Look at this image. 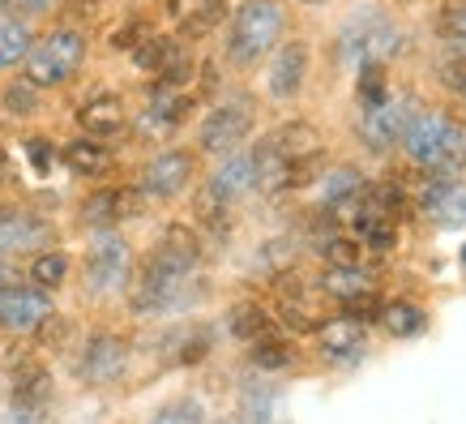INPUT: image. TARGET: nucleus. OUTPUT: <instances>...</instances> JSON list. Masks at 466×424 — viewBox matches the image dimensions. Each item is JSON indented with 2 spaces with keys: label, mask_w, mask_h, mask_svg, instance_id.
Returning <instances> with one entry per match:
<instances>
[{
  "label": "nucleus",
  "mask_w": 466,
  "mask_h": 424,
  "mask_svg": "<svg viewBox=\"0 0 466 424\" xmlns=\"http://www.w3.org/2000/svg\"><path fill=\"white\" fill-rule=\"evenodd\" d=\"M437 39L450 43V52H466V0H441Z\"/></svg>",
  "instance_id": "obj_31"
},
{
  "label": "nucleus",
  "mask_w": 466,
  "mask_h": 424,
  "mask_svg": "<svg viewBox=\"0 0 466 424\" xmlns=\"http://www.w3.org/2000/svg\"><path fill=\"white\" fill-rule=\"evenodd\" d=\"M381 322L390 326L394 339H415V335L428 330V313L420 309V305H410V300H394V305L381 309Z\"/></svg>",
  "instance_id": "obj_28"
},
{
  "label": "nucleus",
  "mask_w": 466,
  "mask_h": 424,
  "mask_svg": "<svg viewBox=\"0 0 466 424\" xmlns=\"http://www.w3.org/2000/svg\"><path fill=\"white\" fill-rule=\"evenodd\" d=\"M5 112H9V116L39 112V86H30V82L9 86V90H5Z\"/></svg>",
  "instance_id": "obj_40"
},
{
  "label": "nucleus",
  "mask_w": 466,
  "mask_h": 424,
  "mask_svg": "<svg viewBox=\"0 0 466 424\" xmlns=\"http://www.w3.org/2000/svg\"><path fill=\"white\" fill-rule=\"evenodd\" d=\"M462 266H466V249H462Z\"/></svg>",
  "instance_id": "obj_54"
},
{
  "label": "nucleus",
  "mask_w": 466,
  "mask_h": 424,
  "mask_svg": "<svg viewBox=\"0 0 466 424\" xmlns=\"http://www.w3.org/2000/svg\"><path fill=\"white\" fill-rule=\"evenodd\" d=\"M415 112H420V103L410 99V95H385L381 103L364 108V116H360V141H364L372 155L394 150V146H402V133L415 120Z\"/></svg>",
  "instance_id": "obj_5"
},
{
  "label": "nucleus",
  "mask_w": 466,
  "mask_h": 424,
  "mask_svg": "<svg viewBox=\"0 0 466 424\" xmlns=\"http://www.w3.org/2000/svg\"><path fill=\"white\" fill-rule=\"evenodd\" d=\"M253 176H257V189H261V193H279V189H291L296 168H291V163L274 150V141L266 138L253 150Z\"/></svg>",
  "instance_id": "obj_23"
},
{
  "label": "nucleus",
  "mask_w": 466,
  "mask_h": 424,
  "mask_svg": "<svg viewBox=\"0 0 466 424\" xmlns=\"http://www.w3.org/2000/svg\"><path fill=\"white\" fill-rule=\"evenodd\" d=\"M65 274H69V257L56 253V249H43V253L30 262V283H35V287H43V292L60 287V283H65Z\"/></svg>",
  "instance_id": "obj_36"
},
{
  "label": "nucleus",
  "mask_w": 466,
  "mask_h": 424,
  "mask_svg": "<svg viewBox=\"0 0 466 424\" xmlns=\"http://www.w3.org/2000/svg\"><path fill=\"white\" fill-rule=\"evenodd\" d=\"M65 163H69L77 176H103V171L112 168V150L99 146L95 138H77L65 146Z\"/></svg>",
  "instance_id": "obj_27"
},
{
  "label": "nucleus",
  "mask_w": 466,
  "mask_h": 424,
  "mask_svg": "<svg viewBox=\"0 0 466 424\" xmlns=\"http://www.w3.org/2000/svg\"><path fill=\"white\" fill-rule=\"evenodd\" d=\"M342 317H351V322H360V326L377 322V317H381V300L372 296V292H364V296H355L342 305Z\"/></svg>",
  "instance_id": "obj_43"
},
{
  "label": "nucleus",
  "mask_w": 466,
  "mask_h": 424,
  "mask_svg": "<svg viewBox=\"0 0 466 424\" xmlns=\"http://www.w3.org/2000/svg\"><path fill=\"white\" fill-rule=\"evenodd\" d=\"M321 198H325V206H329V211H355V206H360V198H364V176H360L355 168L329 171V176H325Z\"/></svg>",
  "instance_id": "obj_25"
},
{
  "label": "nucleus",
  "mask_w": 466,
  "mask_h": 424,
  "mask_svg": "<svg viewBox=\"0 0 466 424\" xmlns=\"http://www.w3.org/2000/svg\"><path fill=\"white\" fill-rule=\"evenodd\" d=\"M304 5H321V0H304Z\"/></svg>",
  "instance_id": "obj_53"
},
{
  "label": "nucleus",
  "mask_w": 466,
  "mask_h": 424,
  "mask_svg": "<svg viewBox=\"0 0 466 424\" xmlns=\"http://www.w3.org/2000/svg\"><path fill=\"white\" fill-rule=\"evenodd\" d=\"M77 125H82L86 138H116L120 129H125V103L120 95H95L90 103H82V112H77Z\"/></svg>",
  "instance_id": "obj_19"
},
{
  "label": "nucleus",
  "mask_w": 466,
  "mask_h": 424,
  "mask_svg": "<svg viewBox=\"0 0 466 424\" xmlns=\"http://www.w3.org/2000/svg\"><path fill=\"white\" fill-rule=\"evenodd\" d=\"M47 313H52V300H47L43 287H22V283H14V287L0 292V326H5V330H35Z\"/></svg>",
  "instance_id": "obj_14"
},
{
  "label": "nucleus",
  "mask_w": 466,
  "mask_h": 424,
  "mask_svg": "<svg viewBox=\"0 0 466 424\" xmlns=\"http://www.w3.org/2000/svg\"><path fill=\"white\" fill-rule=\"evenodd\" d=\"M26 155H30V163H35L39 171L52 168V146H47L43 138H30V141H26Z\"/></svg>",
  "instance_id": "obj_48"
},
{
  "label": "nucleus",
  "mask_w": 466,
  "mask_h": 424,
  "mask_svg": "<svg viewBox=\"0 0 466 424\" xmlns=\"http://www.w3.org/2000/svg\"><path fill=\"white\" fill-rule=\"evenodd\" d=\"M218 424H244V420H218Z\"/></svg>",
  "instance_id": "obj_52"
},
{
  "label": "nucleus",
  "mask_w": 466,
  "mask_h": 424,
  "mask_svg": "<svg viewBox=\"0 0 466 424\" xmlns=\"http://www.w3.org/2000/svg\"><path fill=\"white\" fill-rule=\"evenodd\" d=\"M317 343L329 360H360L364 356V326L351 317H334V322L317 326Z\"/></svg>",
  "instance_id": "obj_21"
},
{
  "label": "nucleus",
  "mask_w": 466,
  "mask_h": 424,
  "mask_svg": "<svg viewBox=\"0 0 466 424\" xmlns=\"http://www.w3.org/2000/svg\"><path fill=\"white\" fill-rule=\"evenodd\" d=\"M317 253H321L329 266H360V262H364V244L347 241V236H329V241H321Z\"/></svg>",
  "instance_id": "obj_38"
},
{
  "label": "nucleus",
  "mask_w": 466,
  "mask_h": 424,
  "mask_svg": "<svg viewBox=\"0 0 466 424\" xmlns=\"http://www.w3.org/2000/svg\"><path fill=\"white\" fill-rule=\"evenodd\" d=\"M73 335H77L73 317H60V313H47V317L35 326V339H39L43 352H69Z\"/></svg>",
  "instance_id": "obj_35"
},
{
  "label": "nucleus",
  "mask_w": 466,
  "mask_h": 424,
  "mask_svg": "<svg viewBox=\"0 0 466 424\" xmlns=\"http://www.w3.org/2000/svg\"><path fill=\"white\" fill-rule=\"evenodd\" d=\"M355 241L364 244V249H372V253H385V249H394L398 244V219H390V214L372 211V206H355Z\"/></svg>",
  "instance_id": "obj_22"
},
{
  "label": "nucleus",
  "mask_w": 466,
  "mask_h": 424,
  "mask_svg": "<svg viewBox=\"0 0 466 424\" xmlns=\"http://www.w3.org/2000/svg\"><path fill=\"white\" fill-rule=\"evenodd\" d=\"M193 181V155H184V150H163L146 163L142 171V193L146 198H176L184 193Z\"/></svg>",
  "instance_id": "obj_13"
},
{
  "label": "nucleus",
  "mask_w": 466,
  "mask_h": 424,
  "mask_svg": "<svg viewBox=\"0 0 466 424\" xmlns=\"http://www.w3.org/2000/svg\"><path fill=\"white\" fill-rule=\"evenodd\" d=\"M390 95L385 86V65H360V108H372Z\"/></svg>",
  "instance_id": "obj_39"
},
{
  "label": "nucleus",
  "mask_w": 466,
  "mask_h": 424,
  "mask_svg": "<svg viewBox=\"0 0 466 424\" xmlns=\"http://www.w3.org/2000/svg\"><path fill=\"white\" fill-rule=\"evenodd\" d=\"M155 262H163L167 270H176V274H193V270L201 266V241H198V232L193 227H184V223H171L163 236H158L155 244Z\"/></svg>",
  "instance_id": "obj_16"
},
{
  "label": "nucleus",
  "mask_w": 466,
  "mask_h": 424,
  "mask_svg": "<svg viewBox=\"0 0 466 424\" xmlns=\"http://www.w3.org/2000/svg\"><path fill=\"white\" fill-rule=\"evenodd\" d=\"M248 360H253L257 368H269V373H279V368L296 365V347H291L287 339H279V335H266V339H257V343H253Z\"/></svg>",
  "instance_id": "obj_34"
},
{
  "label": "nucleus",
  "mask_w": 466,
  "mask_h": 424,
  "mask_svg": "<svg viewBox=\"0 0 466 424\" xmlns=\"http://www.w3.org/2000/svg\"><path fill=\"white\" fill-rule=\"evenodd\" d=\"M82 60H86V39H82V30H73V26H60L52 30V35H43L39 43H30V52H26V82L30 86H60V82H69L73 73L82 69Z\"/></svg>",
  "instance_id": "obj_4"
},
{
  "label": "nucleus",
  "mask_w": 466,
  "mask_h": 424,
  "mask_svg": "<svg viewBox=\"0 0 466 424\" xmlns=\"http://www.w3.org/2000/svg\"><path fill=\"white\" fill-rule=\"evenodd\" d=\"M150 424H206V411H201L198 398H171L155 411Z\"/></svg>",
  "instance_id": "obj_37"
},
{
  "label": "nucleus",
  "mask_w": 466,
  "mask_h": 424,
  "mask_svg": "<svg viewBox=\"0 0 466 424\" xmlns=\"http://www.w3.org/2000/svg\"><path fill=\"white\" fill-rule=\"evenodd\" d=\"M5 424H43V408H30V403H14Z\"/></svg>",
  "instance_id": "obj_47"
},
{
  "label": "nucleus",
  "mask_w": 466,
  "mask_h": 424,
  "mask_svg": "<svg viewBox=\"0 0 466 424\" xmlns=\"http://www.w3.org/2000/svg\"><path fill=\"white\" fill-rule=\"evenodd\" d=\"M150 39V26L146 22H128L125 30H116V47H125V52H133V47H142V43Z\"/></svg>",
  "instance_id": "obj_44"
},
{
  "label": "nucleus",
  "mask_w": 466,
  "mask_h": 424,
  "mask_svg": "<svg viewBox=\"0 0 466 424\" xmlns=\"http://www.w3.org/2000/svg\"><path fill=\"white\" fill-rule=\"evenodd\" d=\"M441 82L450 86L453 95H462L466 99V52H450V57L441 60Z\"/></svg>",
  "instance_id": "obj_41"
},
{
  "label": "nucleus",
  "mask_w": 466,
  "mask_h": 424,
  "mask_svg": "<svg viewBox=\"0 0 466 424\" xmlns=\"http://www.w3.org/2000/svg\"><path fill=\"white\" fill-rule=\"evenodd\" d=\"M52 398V373L39 360H22L14 368V403H30V408H47Z\"/></svg>",
  "instance_id": "obj_24"
},
{
  "label": "nucleus",
  "mask_w": 466,
  "mask_h": 424,
  "mask_svg": "<svg viewBox=\"0 0 466 424\" xmlns=\"http://www.w3.org/2000/svg\"><path fill=\"white\" fill-rule=\"evenodd\" d=\"M56 232L47 219L26 211H0V253L14 257V253H43L52 249Z\"/></svg>",
  "instance_id": "obj_10"
},
{
  "label": "nucleus",
  "mask_w": 466,
  "mask_h": 424,
  "mask_svg": "<svg viewBox=\"0 0 466 424\" xmlns=\"http://www.w3.org/2000/svg\"><path fill=\"white\" fill-rule=\"evenodd\" d=\"M321 292L347 305V300H355V296H364V292H372V279H368L364 266H329V270L321 274Z\"/></svg>",
  "instance_id": "obj_26"
},
{
  "label": "nucleus",
  "mask_w": 466,
  "mask_h": 424,
  "mask_svg": "<svg viewBox=\"0 0 466 424\" xmlns=\"http://www.w3.org/2000/svg\"><path fill=\"white\" fill-rule=\"evenodd\" d=\"M198 5H201V0H167V17H171V22H180V17L193 14Z\"/></svg>",
  "instance_id": "obj_49"
},
{
  "label": "nucleus",
  "mask_w": 466,
  "mask_h": 424,
  "mask_svg": "<svg viewBox=\"0 0 466 424\" xmlns=\"http://www.w3.org/2000/svg\"><path fill=\"white\" fill-rule=\"evenodd\" d=\"M269 141H274V150L296 168V181L291 184H309V171H312V163H317V155H321V133H317L309 120H291V125L274 129Z\"/></svg>",
  "instance_id": "obj_11"
},
{
  "label": "nucleus",
  "mask_w": 466,
  "mask_h": 424,
  "mask_svg": "<svg viewBox=\"0 0 466 424\" xmlns=\"http://www.w3.org/2000/svg\"><path fill=\"white\" fill-rule=\"evenodd\" d=\"M402 150H407L420 168L428 171H441V176H450V171L466 168V133L462 125L445 112H432V108H420L415 120L407 125L402 133Z\"/></svg>",
  "instance_id": "obj_1"
},
{
  "label": "nucleus",
  "mask_w": 466,
  "mask_h": 424,
  "mask_svg": "<svg viewBox=\"0 0 466 424\" xmlns=\"http://www.w3.org/2000/svg\"><path fill=\"white\" fill-rule=\"evenodd\" d=\"M128 368V343L120 335H95L86 339L82 356H77V377L86 386H112L125 377Z\"/></svg>",
  "instance_id": "obj_8"
},
{
  "label": "nucleus",
  "mask_w": 466,
  "mask_h": 424,
  "mask_svg": "<svg viewBox=\"0 0 466 424\" xmlns=\"http://www.w3.org/2000/svg\"><path fill=\"white\" fill-rule=\"evenodd\" d=\"M0 9H9V14H47V9H56V0H0Z\"/></svg>",
  "instance_id": "obj_45"
},
{
  "label": "nucleus",
  "mask_w": 466,
  "mask_h": 424,
  "mask_svg": "<svg viewBox=\"0 0 466 424\" xmlns=\"http://www.w3.org/2000/svg\"><path fill=\"white\" fill-rule=\"evenodd\" d=\"M198 219L206 227H214V232H227V206L214 198L210 189H201L198 193Z\"/></svg>",
  "instance_id": "obj_42"
},
{
  "label": "nucleus",
  "mask_w": 466,
  "mask_h": 424,
  "mask_svg": "<svg viewBox=\"0 0 466 424\" xmlns=\"http://www.w3.org/2000/svg\"><path fill=\"white\" fill-rule=\"evenodd\" d=\"M304 78H309V47L299 39L283 43L269 60V95L274 99H296L304 90Z\"/></svg>",
  "instance_id": "obj_15"
},
{
  "label": "nucleus",
  "mask_w": 466,
  "mask_h": 424,
  "mask_svg": "<svg viewBox=\"0 0 466 424\" xmlns=\"http://www.w3.org/2000/svg\"><path fill=\"white\" fill-rule=\"evenodd\" d=\"M99 9H103V0H69V9H65V14H69L73 22H95Z\"/></svg>",
  "instance_id": "obj_46"
},
{
  "label": "nucleus",
  "mask_w": 466,
  "mask_h": 424,
  "mask_svg": "<svg viewBox=\"0 0 466 424\" xmlns=\"http://www.w3.org/2000/svg\"><path fill=\"white\" fill-rule=\"evenodd\" d=\"M420 206H424V214H432L437 223H445V227H458V223H466V184H458V181H432L424 189V198H420Z\"/></svg>",
  "instance_id": "obj_18"
},
{
  "label": "nucleus",
  "mask_w": 466,
  "mask_h": 424,
  "mask_svg": "<svg viewBox=\"0 0 466 424\" xmlns=\"http://www.w3.org/2000/svg\"><path fill=\"white\" fill-rule=\"evenodd\" d=\"M9 181V159H5V150H0V184Z\"/></svg>",
  "instance_id": "obj_51"
},
{
  "label": "nucleus",
  "mask_w": 466,
  "mask_h": 424,
  "mask_svg": "<svg viewBox=\"0 0 466 424\" xmlns=\"http://www.w3.org/2000/svg\"><path fill=\"white\" fill-rule=\"evenodd\" d=\"M180 57H184V47L176 39H163V35H150L142 47H133V60H137L146 73H155V78L158 73H167Z\"/></svg>",
  "instance_id": "obj_29"
},
{
  "label": "nucleus",
  "mask_w": 466,
  "mask_h": 424,
  "mask_svg": "<svg viewBox=\"0 0 466 424\" xmlns=\"http://www.w3.org/2000/svg\"><path fill=\"white\" fill-rule=\"evenodd\" d=\"M253 129V108L248 99H231V103H218L206 125H201V150L206 155H231Z\"/></svg>",
  "instance_id": "obj_7"
},
{
  "label": "nucleus",
  "mask_w": 466,
  "mask_h": 424,
  "mask_svg": "<svg viewBox=\"0 0 466 424\" xmlns=\"http://www.w3.org/2000/svg\"><path fill=\"white\" fill-rule=\"evenodd\" d=\"M188 112H193V99H188V95H180V90H155V99H150V108L142 112L137 129H142L146 138H167L171 129L184 125Z\"/></svg>",
  "instance_id": "obj_17"
},
{
  "label": "nucleus",
  "mask_w": 466,
  "mask_h": 424,
  "mask_svg": "<svg viewBox=\"0 0 466 424\" xmlns=\"http://www.w3.org/2000/svg\"><path fill=\"white\" fill-rule=\"evenodd\" d=\"M128 279V244L120 236H99L86 253V287L103 296V292H116L120 283Z\"/></svg>",
  "instance_id": "obj_9"
},
{
  "label": "nucleus",
  "mask_w": 466,
  "mask_h": 424,
  "mask_svg": "<svg viewBox=\"0 0 466 424\" xmlns=\"http://www.w3.org/2000/svg\"><path fill=\"white\" fill-rule=\"evenodd\" d=\"M14 283H17V270L5 262V253H0V292H5V287H14Z\"/></svg>",
  "instance_id": "obj_50"
},
{
  "label": "nucleus",
  "mask_w": 466,
  "mask_h": 424,
  "mask_svg": "<svg viewBox=\"0 0 466 424\" xmlns=\"http://www.w3.org/2000/svg\"><path fill=\"white\" fill-rule=\"evenodd\" d=\"M210 189L214 198L223 202V206H231V202H240L244 193H253L257 189V176H253V155H231L223 163V168L210 176Z\"/></svg>",
  "instance_id": "obj_20"
},
{
  "label": "nucleus",
  "mask_w": 466,
  "mask_h": 424,
  "mask_svg": "<svg viewBox=\"0 0 466 424\" xmlns=\"http://www.w3.org/2000/svg\"><path fill=\"white\" fill-rule=\"evenodd\" d=\"M128 300H133V309L137 313H171V309H180V305H188V274H176V270H167L163 262L146 257L142 270H137V279H133Z\"/></svg>",
  "instance_id": "obj_6"
},
{
  "label": "nucleus",
  "mask_w": 466,
  "mask_h": 424,
  "mask_svg": "<svg viewBox=\"0 0 466 424\" xmlns=\"http://www.w3.org/2000/svg\"><path fill=\"white\" fill-rule=\"evenodd\" d=\"M142 211H146L142 189H95L82 202V223L112 227V223H125V219H137Z\"/></svg>",
  "instance_id": "obj_12"
},
{
  "label": "nucleus",
  "mask_w": 466,
  "mask_h": 424,
  "mask_svg": "<svg viewBox=\"0 0 466 424\" xmlns=\"http://www.w3.org/2000/svg\"><path fill=\"white\" fill-rule=\"evenodd\" d=\"M30 30L26 22H17V17L9 14H0V69H14L17 60H26L30 52Z\"/></svg>",
  "instance_id": "obj_30"
},
{
  "label": "nucleus",
  "mask_w": 466,
  "mask_h": 424,
  "mask_svg": "<svg viewBox=\"0 0 466 424\" xmlns=\"http://www.w3.org/2000/svg\"><path fill=\"white\" fill-rule=\"evenodd\" d=\"M223 17H227V0H201L198 9H193V14H184L176 26H180L184 39H206Z\"/></svg>",
  "instance_id": "obj_33"
},
{
  "label": "nucleus",
  "mask_w": 466,
  "mask_h": 424,
  "mask_svg": "<svg viewBox=\"0 0 466 424\" xmlns=\"http://www.w3.org/2000/svg\"><path fill=\"white\" fill-rule=\"evenodd\" d=\"M398 26L377 9V5H364L360 14L342 26L339 35V60L342 65H381L390 52H398Z\"/></svg>",
  "instance_id": "obj_3"
},
{
  "label": "nucleus",
  "mask_w": 466,
  "mask_h": 424,
  "mask_svg": "<svg viewBox=\"0 0 466 424\" xmlns=\"http://www.w3.org/2000/svg\"><path fill=\"white\" fill-rule=\"evenodd\" d=\"M231 335L244 343H257V339H266V335H274V322H269V313L261 309V305H236L231 309Z\"/></svg>",
  "instance_id": "obj_32"
},
{
  "label": "nucleus",
  "mask_w": 466,
  "mask_h": 424,
  "mask_svg": "<svg viewBox=\"0 0 466 424\" xmlns=\"http://www.w3.org/2000/svg\"><path fill=\"white\" fill-rule=\"evenodd\" d=\"M283 5L279 0H244L236 17H231V35H227V60L231 65H257V60L274 52V43L283 35Z\"/></svg>",
  "instance_id": "obj_2"
}]
</instances>
